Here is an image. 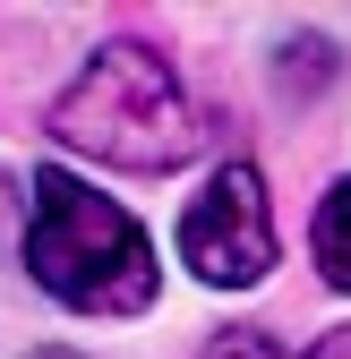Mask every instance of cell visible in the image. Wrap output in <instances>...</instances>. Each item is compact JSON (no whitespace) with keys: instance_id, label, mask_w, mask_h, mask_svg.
Segmentation results:
<instances>
[{"instance_id":"6da1fadb","label":"cell","mask_w":351,"mask_h":359,"mask_svg":"<svg viewBox=\"0 0 351 359\" xmlns=\"http://www.w3.org/2000/svg\"><path fill=\"white\" fill-rule=\"evenodd\" d=\"M26 274L77 317H146L163 274L146 222L77 171H34L26 197Z\"/></svg>"},{"instance_id":"3957f363","label":"cell","mask_w":351,"mask_h":359,"mask_svg":"<svg viewBox=\"0 0 351 359\" xmlns=\"http://www.w3.org/2000/svg\"><path fill=\"white\" fill-rule=\"evenodd\" d=\"M274 205H266V180L257 163H223L206 180V197L180 214V265L206 283V291H257L274 274Z\"/></svg>"},{"instance_id":"52a82bcc","label":"cell","mask_w":351,"mask_h":359,"mask_svg":"<svg viewBox=\"0 0 351 359\" xmlns=\"http://www.w3.org/2000/svg\"><path fill=\"white\" fill-rule=\"evenodd\" d=\"M26 359H86V351H69V342H43V351H26Z\"/></svg>"},{"instance_id":"8992f818","label":"cell","mask_w":351,"mask_h":359,"mask_svg":"<svg viewBox=\"0 0 351 359\" xmlns=\"http://www.w3.org/2000/svg\"><path fill=\"white\" fill-rule=\"evenodd\" d=\"M309 359H351V325H334V334H317V342H309Z\"/></svg>"},{"instance_id":"7a4b0ae2","label":"cell","mask_w":351,"mask_h":359,"mask_svg":"<svg viewBox=\"0 0 351 359\" xmlns=\"http://www.w3.org/2000/svg\"><path fill=\"white\" fill-rule=\"evenodd\" d=\"M43 128L86 154V163H112V171H180L206 128L180 95V77H171V60L154 52V43H103V52H86V69L52 95V111H43Z\"/></svg>"},{"instance_id":"277c9868","label":"cell","mask_w":351,"mask_h":359,"mask_svg":"<svg viewBox=\"0 0 351 359\" xmlns=\"http://www.w3.org/2000/svg\"><path fill=\"white\" fill-rule=\"evenodd\" d=\"M309 248H317V274L334 291H351V171L317 197V222H309Z\"/></svg>"},{"instance_id":"5b68a950","label":"cell","mask_w":351,"mask_h":359,"mask_svg":"<svg viewBox=\"0 0 351 359\" xmlns=\"http://www.w3.org/2000/svg\"><path fill=\"white\" fill-rule=\"evenodd\" d=\"M197 359H283V342H274L266 325H223V334H214Z\"/></svg>"}]
</instances>
